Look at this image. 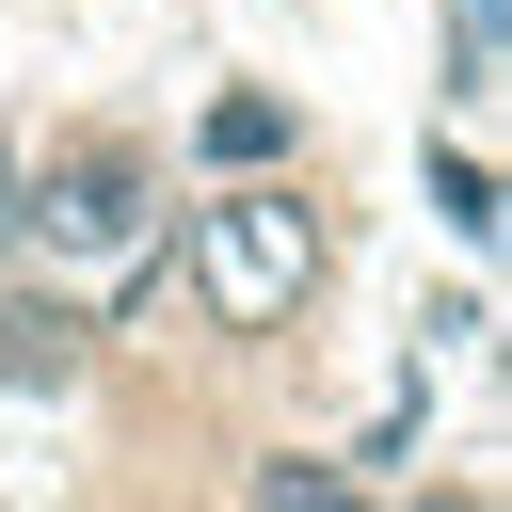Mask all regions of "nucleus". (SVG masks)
<instances>
[{
	"label": "nucleus",
	"mask_w": 512,
	"mask_h": 512,
	"mask_svg": "<svg viewBox=\"0 0 512 512\" xmlns=\"http://www.w3.org/2000/svg\"><path fill=\"white\" fill-rule=\"evenodd\" d=\"M432 208H448L464 240H496V160H432Z\"/></svg>",
	"instance_id": "obj_6"
},
{
	"label": "nucleus",
	"mask_w": 512,
	"mask_h": 512,
	"mask_svg": "<svg viewBox=\"0 0 512 512\" xmlns=\"http://www.w3.org/2000/svg\"><path fill=\"white\" fill-rule=\"evenodd\" d=\"M448 512H480V496H448Z\"/></svg>",
	"instance_id": "obj_8"
},
{
	"label": "nucleus",
	"mask_w": 512,
	"mask_h": 512,
	"mask_svg": "<svg viewBox=\"0 0 512 512\" xmlns=\"http://www.w3.org/2000/svg\"><path fill=\"white\" fill-rule=\"evenodd\" d=\"M0 192H16V160H0ZM0 224H16V208H0Z\"/></svg>",
	"instance_id": "obj_7"
},
{
	"label": "nucleus",
	"mask_w": 512,
	"mask_h": 512,
	"mask_svg": "<svg viewBox=\"0 0 512 512\" xmlns=\"http://www.w3.org/2000/svg\"><path fill=\"white\" fill-rule=\"evenodd\" d=\"M256 512H368L336 464H256Z\"/></svg>",
	"instance_id": "obj_5"
},
{
	"label": "nucleus",
	"mask_w": 512,
	"mask_h": 512,
	"mask_svg": "<svg viewBox=\"0 0 512 512\" xmlns=\"http://www.w3.org/2000/svg\"><path fill=\"white\" fill-rule=\"evenodd\" d=\"M80 336H96L80 304H0V384H64V368H80Z\"/></svg>",
	"instance_id": "obj_3"
},
{
	"label": "nucleus",
	"mask_w": 512,
	"mask_h": 512,
	"mask_svg": "<svg viewBox=\"0 0 512 512\" xmlns=\"http://www.w3.org/2000/svg\"><path fill=\"white\" fill-rule=\"evenodd\" d=\"M32 224L80 240V256H96V240H144V160H128V144H80V160L32 192Z\"/></svg>",
	"instance_id": "obj_2"
},
{
	"label": "nucleus",
	"mask_w": 512,
	"mask_h": 512,
	"mask_svg": "<svg viewBox=\"0 0 512 512\" xmlns=\"http://www.w3.org/2000/svg\"><path fill=\"white\" fill-rule=\"evenodd\" d=\"M288 144V96H208V160H272Z\"/></svg>",
	"instance_id": "obj_4"
},
{
	"label": "nucleus",
	"mask_w": 512,
	"mask_h": 512,
	"mask_svg": "<svg viewBox=\"0 0 512 512\" xmlns=\"http://www.w3.org/2000/svg\"><path fill=\"white\" fill-rule=\"evenodd\" d=\"M192 272H208V320H240V336H256V320H272V304L320 272V224H304V192H224Z\"/></svg>",
	"instance_id": "obj_1"
}]
</instances>
